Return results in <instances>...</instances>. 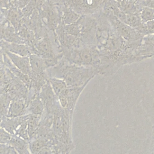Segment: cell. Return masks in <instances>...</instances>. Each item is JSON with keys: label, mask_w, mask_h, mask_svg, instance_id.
<instances>
[{"label": "cell", "mask_w": 154, "mask_h": 154, "mask_svg": "<svg viewBox=\"0 0 154 154\" xmlns=\"http://www.w3.org/2000/svg\"><path fill=\"white\" fill-rule=\"evenodd\" d=\"M49 77L63 79L68 86L87 85L96 75H99L97 68L72 64L63 57L55 66L46 70Z\"/></svg>", "instance_id": "obj_1"}, {"label": "cell", "mask_w": 154, "mask_h": 154, "mask_svg": "<svg viewBox=\"0 0 154 154\" xmlns=\"http://www.w3.org/2000/svg\"><path fill=\"white\" fill-rule=\"evenodd\" d=\"M63 58L70 63L97 68L100 63V52L96 45H82L77 48L61 51Z\"/></svg>", "instance_id": "obj_2"}, {"label": "cell", "mask_w": 154, "mask_h": 154, "mask_svg": "<svg viewBox=\"0 0 154 154\" xmlns=\"http://www.w3.org/2000/svg\"><path fill=\"white\" fill-rule=\"evenodd\" d=\"M116 32L128 42L142 39L143 36L135 28L120 21L112 13L104 14Z\"/></svg>", "instance_id": "obj_3"}, {"label": "cell", "mask_w": 154, "mask_h": 154, "mask_svg": "<svg viewBox=\"0 0 154 154\" xmlns=\"http://www.w3.org/2000/svg\"><path fill=\"white\" fill-rule=\"evenodd\" d=\"M85 86H68L58 96L61 106L64 109L73 112L81 93Z\"/></svg>", "instance_id": "obj_4"}, {"label": "cell", "mask_w": 154, "mask_h": 154, "mask_svg": "<svg viewBox=\"0 0 154 154\" xmlns=\"http://www.w3.org/2000/svg\"><path fill=\"white\" fill-rule=\"evenodd\" d=\"M39 96L44 104L45 112L54 114L61 106L58 97L53 90L49 81L42 88Z\"/></svg>", "instance_id": "obj_5"}, {"label": "cell", "mask_w": 154, "mask_h": 154, "mask_svg": "<svg viewBox=\"0 0 154 154\" xmlns=\"http://www.w3.org/2000/svg\"><path fill=\"white\" fill-rule=\"evenodd\" d=\"M32 54L38 55L43 58H49L59 54L55 51L48 31L42 37L37 39L34 46L31 48Z\"/></svg>", "instance_id": "obj_6"}, {"label": "cell", "mask_w": 154, "mask_h": 154, "mask_svg": "<svg viewBox=\"0 0 154 154\" xmlns=\"http://www.w3.org/2000/svg\"><path fill=\"white\" fill-rule=\"evenodd\" d=\"M106 0H81L73 9L81 15L97 16L102 11Z\"/></svg>", "instance_id": "obj_7"}, {"label": "cell", "mask_w": 154, "mask_h": 154, "mask_svg": "<svg viewBox=\"0 0 154 154\" xmlns=\"http://www.w3.org/2000/svg\"><path fill=\"white\" fill-rule=\"evenodd\" d=\"M1 40L11 43L26 44L7 19H1Z\"/></svg>", "instance_id": "obj_8"}, {"label": "cell", "mask_w": 154, "mask_h": 154, "mask_svg": "<svg viewBox=\"0 0 154 154\" xmlns=\"http://www.w3.org/2000/svg\"><path fill=\"white\" fill-rule=\"evenodd\" d=\"M1 47L2 51H8L21 56L29 57L32 54L31 48L25 43H11L1 40Z\"/></svg>", "instance_id": "obj_9"}, {"label": "cell", "mask_w": 154, "mask_h": 154, "mask_svg": "<svg viewBox=\"0 0 154 154\" xmlns=\"http://www.w3.org/2000/svg\"><path fill=\"white\" fill-rule=\"evenodd\" d=\"M8 57L13 64L23 73L29 76L32 74L29 57L19 55L8 51H2Z\"/></svg>", "instance_id": "obj_10"}, {"label": "cell", "mask_w": 154, "mask_h": 154, "mask_svg": "<svg viewBox=\"0 0 154 154\" xmlns=\"http://www.w3.org/2000/svg\"><path fill=\"white\" fill-rule=\"evenodd\" d=\"M28 117V114L17 117H9L7 116L2 117L1 121V128L4 129L11 134L14 135L16 129Z\"/></svg>", "instance_id": "obj_11"}, {"label": "cell", "mask_w": 154, "mask_h": 154, "mask_svg": "<svg viewBox=\"0 0 154 154\" xmlns=\"http://www.w3.org/2000/svg\"><path fill=\"white\" fill-rule=\"evenodd\" d=\"M27 101L23 99H13L11 100L7 117H17L26 114Z\"/></svg>", "instance_id": "obj_12"}, {"label": "cell", "mask_w": 154, "mask_h": 154, "mask_svg": "<svg viewBox=\"0 0 154 154\" xmlns=\"http://www.w3.org/2000/svg\"><path fill=\"white\" fill-rule=\"evenodd\" d=\"M6 19H7L10 23L13 26L16 31L18 32L23 24L24 16L22 9L14 5L8 10Z\"/></svg>", "instance_id": "obj_13"}, {"label": "cell", "mask_w": 154, "mask_h": 154, "mask_svg": "<svg viewBox=\"0 0 154 154\" xmlns=\"http://www.w3.org/2000/svg\"><path fill=\"white\" fill-rule=\"evenodd\" d=\"M61 11V22L63 25H69L78 22L82 15L78 13L73 8L64 4H57Z\"/></svg>", "instance_id": "obj_14"}, {"label": "cell", "mask_w": 154, "mask_h": 154, "mask_svg": "<svg viewBox=\"0 0 154 154\" xmlns=\"http://www.w3.org/2000/svg\"><path fill=\"white\" fill-rule=\"evenodd\" d=\"M45 112V106L39 94L30 98L27 102L26 114L42 116Z\"/></svg>", "instance_id": "obj_15"}, {"label": "cell", "mask_w": 154, "mask_h": 154, "mask_svg": "<svg viewBox=\"0 0 154 154\" xmlns=\"http://www.w3.org/2000/svg\"><path fill=\"white\" fill-rule=\"evenodd\" d=\"M29 60L32 74L38 75L43 73L49 69L45 58L38 55L31 54L29 56Z\"/></svg>", "instance_id": "obj_16"}, {"label": "cell", "mask_w": 154, "mask_h": 154, "mask_svg": "<svg viewBox=\"0 0 154 154\" xmlns=\"http://www.w3.org/2000/svg\"><path fill=\"white\" fill-rule=\"evenodd\" d=\"M119 8L126 14H139L142 7L137 0H120L117 1Z\"/></svg>", "instance_id": "obj_17"}, {"label": "cell", "mask_w": 154, "mask_h": 154, "mask_svg": "<svg viewBox=\"0 0 154 154\" xmlns=\"http://www.w3.org/2000/svg\"><path fill=\"white\" fill-rule=\"evenodd\" d=\"M21 38L25 42V43L28 45L31 48L33 47L36 41L37 40L36 35L34 31L24 24L20 27L17 32Z\"/></svg>", "instance_id": "obj_18"}, {"label": "cell", "mask_w": 154, "mask_h": 154, "mask_svg": "<svg viewBox=\"0 0 154 154\" xmlns=\"http://www.w3.org/2000/svg\"><path fill=\"white\" fill-rule=\"evenodd\" d=\"M9 145L12 146L19 154H24L29 150V141L24 140L16 135H13Z\"/></svg>", "instance_id": "obj_19"}, {"label": "cell", "mask_w": 154, "mask_h": 154, "mask_svg": "<svg viewBox=\"0 0 154 154\" xmlns=\"http://www.w3.org/2000/svg\"><path fill=\"white\" fill-rule=\"evenodd\" d=\"M52 147L51 143L43 137H35L29 140V148L32 154H35L45 147Z\"/></svg>", "instance_id": "obj_20"}, {"label": "cell", "mask_w": 154, "mask_h": 154, "mask_svg": "<svg viewBox=\"0 0 154 154\" xmlns=\"http://www.w3.org/2000/svg\"><path fill=\"white\" fill-rule=\"evenodd\" d=\"M42 116L28 114V117L27 119V128L29 140L34 136L36 132L37 131Z\"/></svg>", "instance_id": "obj_21"}, {"label": "cell", "mask_w": 154, "mask_h": 154, "mask_svg": "<svg viewBox=\"0 0 154 154\" xmlns=\"http://www.w3.org/2000/svg\"><path fill=\"white\" fill-rule=\"evenodd\" d=\"M49 81L51 84V85L56 95L58 97L68 87L66 82L62 79L54 78V77H49Z\"/></svg>", "instance_id": "obj_22"}, {"label": "cell", "mask_w": 154, "mask_h": 154, "mask_svg": "<svg viewBox=\"0 0 154 154\" xmlns=\"http://www.w3.org/2000/svg\"><path fill=\"white\" fill-rule=\"evenodd\" d=\"M124 23L137 29L142 25L144 22L139 14H126Z\"/></svg>", "instance_id": "obj_23"}, {"label": "cell", "mask_w": 154, "mask_h": 154, "mask_svg": "<svg viewBox=\"0 0 154 154\" xmlns=\"http://www.w3.org/2000/svg\"><path fill=\"white\" fill-rule=\"evenodd\" d=\"M63 29L65 32L81 38V29L78 21L69 25H63Z\"/></svg>", "instance_id": "obj_24"}, {"label": "cell", "mask_w": 154, "mask_h": 154, "mask_svg": "<svg viewBox=\"0 0 154 154\" xmlns=\"http://www.w3.org/2000/svg\"><path fill=\"white\" fill-rule=\"evenodd\" d=\"M12 99L7 93H1V117L7 116L8 108Z\"/></svg>", "instance_id": "obj_25"}, {"label": "cell", "mask_w": 154, "mask_h": 154, "mask_svg": "<svg viewBox=\"0 0 154 154\" xmlns=\"http://www.w3.org/2000/svg\"><path fill=\"white\" fill-rule=\"evenodd\" d=\"M140 16L141 17L143 22H147L154 20V8L147 7L143 6L141 7L140 12Z\"/></svg>", "instance_id": "obj_26"}, {"label": "cell", "mask_w": 154, "mask_h": 154, "mask_svg": "<svg viewBox=\"0 0 154 154\" xmlns=\"http://www.w3.org/2000/svg\"><path fill=\"white\" fill-rule=\"evenodd\" d=\"M27 119H28V118L19 126V128L16 129L14 135H16L24 140L29 141V137L28 132Z\"/></svg>", "instance_id": "obj_27"}, {"label": "cell", "mask_w": 154, "mask_h": 154, "mask_svg": "<svg viewBox=\"0 0 154 154\" xmlns=\"http://www.w3.org/2000/svg\"><path fill=\"white\" fill-rule=\"evenodd\" d=\"M12 136V134L5 131L4 129L1 128V144H8Z\"/></svg>", "instance_id": "obj_28"}, {"label": "cell", "mask_w": 154, "mask_h": 154, "mask_svg": "<svg viewBox=\"0 0 154 154\" xmlns=\"http://www.w3.org/2000/svg\"><path fill=\"white\" fill-rule=\"evenodd\" d=\"M14 5V4L12 0H1V11L8 10Z\"/></svg>", "instance_id": "obj_29"}, {"label": "cell", "mask_w": 154, "mask_h": 154, "mask_svg": "<svg viewBox=\"0 0 154 154\" xmlns=\"http://www.w3.org/2000/svg\"><path fill=\"white\" fill-rule=\"evenodd\" d=\"M35 154H54L52 147H45Z\"/></svg>", "instance_id": "obj_30"}, {"label": "cell", "mask_w": 154, "mask_h": 154, "mask_svg": "<svg viewBox=\"0 0 154 154\" xmlns=\"http://www.w3.org/2000/svg\"><path fill=\"white\" fill-rule=\"evenodd\" d=\"M140 3L143 6H147V7L154 8V0H147L146 1L141 2Z\"/></svg>", "instance_id": "obj_31"}, {"label": "cell", "mask_w": 154, "mask_h": 154, "mask_svg": "<svg viewBox=\"0 0 154 154\" xmlns=\"http://www.w3.org/2000/svg\"><path fill=\"white\" fill-rule=\"evenodd\" d=\"M154 140V139H153ZM152 154H154V141L153 143V147H152Z\"/></svg>", "instance_id": "obj_32"}, {"label": "cell", "mask_w": 154, "mask_h": 154, "mask_svg": "<svg viewBox=\"0 0 154 154\" xmlns=\"http://www.w3.org/2000/svg\"><path fill=\"white\" fill-rule=\"evenodd\" d=\"M138 1H139V2H144V1H147V0H137Z\"/></svg>", "instance_id": "obj_33"}, {"label": "cell", "mask_w": 154, "mask_h": 154, "mask_svg": "<svg viewBox=\"0 0 154 154\" xmlns=\"http://www.w3.org/2000/svg\"><path fill=\"white\" fill-rule=\"evenodd\" d=\"M114 1H120V0H114Z\"/></svg>", "instance_id": "obj_34"}, {"label": "cell", "mask_w": 154, "mask_h": 154, "mask_svg": "<svg viewBox=\"0 0 154 154\" xmlns=\"http://www.w3.org/2000/svg\"><path fill=\"white\" fill-rule=\"evenodd\" d=\"M12 1H14V0H12Z\"/></svg>", "instance_id": "obj_35"}]
</instances>
